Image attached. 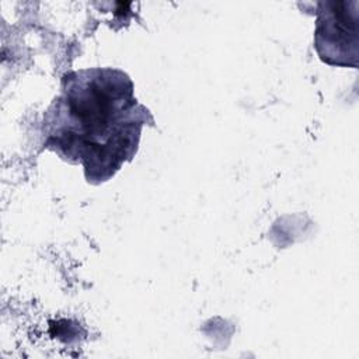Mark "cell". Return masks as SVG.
I'll list each match as a JSON object with an SVG mask.
<instances>
[{
	"label": "cell",
	"instance_id": "obj_1",
	"mask_svg": "<svg viewBox=\"0 0 359 359\" xmlns=\"http://www.w3.org/2000/svg\"><path fill=\"white\" fill-rule=\"evenodd\" d=\"M46 144L84 165L91 182L108 180L136 151L144 108L133 98L129 77L112 69L65 77Z\"/></svg>",
	"mask_w": 359,
	"mask_h": 359
},
{
	"label": "cell",
	"instance_id": "obj_2",
	"mask_svg": "<svg viewBox=\"0 0 359 359\" xmlns=\"http://www.w3.org/2000/svg\"><path fill=\"white\" fill-rule=\"evenodd\" d=\"M355 1H323L317 13L314 46L323 62L356 67L358 11Z\"/></svg>",
	"mask_w": 359,
	"mask_h": 359
}]
</instances>
